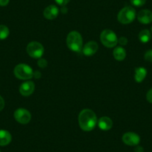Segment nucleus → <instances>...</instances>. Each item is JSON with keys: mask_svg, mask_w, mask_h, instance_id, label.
Instances as JSON below:
<instances>
[{"mask_svg": "<svg viewBox=\"0 0 152 152\" xmlns=\"http://www.w3.org/2000/svg\"><path fill=\"white\" fill-rule=\"evenodd\" d=\"M135 152H144V149L141 146H137L135 148Z\"/></svg>", "mask_w": 152, "mask_h": 152, "instance_id": "27", "label": "nucleus"}, {"mask_svg": "<svg viewBox=\"0 0 152 152\" xmlns=\"http://www.w3.org/2000/svg\"><path fill=\"white\" fill-rule=\"evenodd\" d=\"M14 73L16 78L20 80L31 79L34 76V72L31 67L26 64H20L16 66Z\"/></svg>", "mask_w": 152, "mask_h": 152, "instance_id": "3", "label": "nucleus"}, {"mask_svg": "<svg viewBox=\"0 0 152 152\" xmlns=\"http://www.w3.org/2000/svg\"><path fill=\"white\" fill-rule=\"evenodd\" d=\"M113 55L116 61H122L125 60V57H126V51L122 46H118V47L115 48L113 52Z\"/></svg>", "mask_w": 152, "mask_h": 152, "instance_id": "16", "label": "nucleus"}, {"mask_svg": "<svg viewBox=\"0 0 152 152\" xmlns=\"http://www.w3.org/2000/svg\"><path fill=\"white\" fill-rule=\"evenodd\" d=\"M66 44L70 50L80 52L83 49V38L79 32L73 31L69 33L66 37Z\"/></svg>", "mask_w": 152, "mask_h": 152, "instance_id": "2", "label": "nucleus"}, {"mask_svg": "<svg viewBox=\"0 0 152 152\" xmlns=\"http://www.w3.org/2000/svg\"><path fill=\"white\" fill-rule=\"evenodd\" d=\"M78 123L83 131H91L97 124V116L92 110L84 109L79 113Z\"/></svg>", "mask_w": 152, "mask_h": 152, "instance_id": "1", "label": "nucleus"}, {"mask_svg": "<svg viewBox=\"0 0 152 152\" xmlns=\"http://www.w3.org/2000/svg\"><path fill=\"white\" fill-rule=\"evenodd\" d=\"M151 32H152V27H151Z\"/></svg>", "mask_w": 152, "mask_h": 152, "instance_id": "28", "label": "nucleus"}, {"mask_svg": "<svg viewBox=\"0 0 152 152\" xmlns=\"http://www.w3.org/2000/svg\"><path fill=\"white\" fill-rule=\"evenodd\" d=\"M146 99L148 102L152 103V88L148 91L147 94H146Z\"/></svg>", "mask_w": 152, "mask_h": 152, "instance_id": "23", "label": "nucleus"}, {"mask_svg": "<svg viewBox=\"0 0 152 152\" xmlns=\"http://www.w3.org/2000/svg\"><path fill=\"white\" fill-rule=\"evenodd\" d=\"M99 49V45L95 41H90L83 47L82 52L86 56H92L97 52Z\"/></svg>", "mask_w": 152, "mask_h": 152, "instance_id": "11", "label": "nucleus"}, {"mask_svg": "<svg viewBox=\"0 0 152 152\" xmlns=\"http://www.w3.org/2000/svg\"><path fill=\"white\" fill-rule=\"evenodd\" d=\"M151 39V34L150 31L148 30V29H144V30L141 31L139 34V40L142 43H148Z\"/></svg>", "mask_w": 152, "mask_h": 152, "instance_id": "17", "label": "nucleus"}, {"mask_svg": "<svg viewBox=\"0 0 152 152\" xmlns=\"http://www.w3.org/2000/svg\"><path fill=\"white\" fill-rule=\"evenodd\" d=\"M9 3V0H0V6H6Z\"/></svg>", "mask_w": 152, "mask_h": 152, "instance_id": "26", "label": "nucleus"}, {"mask_svg": "<svg viewBox=\"0 0 152 152\" xmlns=\"http://www.w3.org/2000/svg\"><path fill=\"white\" fill-rule=\"evenodd\" d=\"M4 107H5V101H4L3 98L0 96V111L2 110Z\"/></svg>", "mask_w": 152, "mask_h": 152, "instance_id": "25", "label": "nucleus"}, {"mask_svg": "<svg viewBox=\"0 0 152 152\" xmlns=\"http://www.w3.org/2000/svg\"><path fill=\"white\" fill-rule=\"evenodd\" d=\"M100 40L102 44L107 48H113L117 45V36L112 30L105 29L100 34Z\"/></svg>", "mask_w": 152, "mask_h": 152, "instance_id": "4", "label": "nucleus"}, {"mask_svg": "<svg viewBox=\"0 0 152 152\" xmlns=\"http://www.w3.org/2000/svg\"><path fill=\"white\" fill-rule=\"evenodd\" d=\"M137 20L142 24H150L152 23V11L148 9L142 10L137 14Z\"/></svg>", "mask_w": 152, "mask_h": 152, "instance_id": "10", "label": "nucleus"}, {"mask_svg": "<svg viewBox=\"0 0 152 152\" xmlns=\"http://www.w3.org/2000/svg\"><path fill=\"white\" fill-rule=\"evenodd\" d=\"M27 53L30 57L35 59H40L44 53V48L43 45L38 42L33 41L28 44L26 48Z\"/></svg>", "mask_w": 152, "mask_h": 152, "instance_id": "6", "label": "nucleus"}, {"mask_svg": "<svg viewBox=\"0 0 152 152\" xmlns=\"http://www.w3.org/2000/svg\"><path fill=\"white\" fill-rule=\"evenodd\" d=\"M0 152H1V151H0Z\"/></svg>", "mask_w": 152, "mask_h": 152, "instance_id": "29", "label": "nucleus"}, {"mask_svg": "<svg viewBox=\"0 0 152 152\" xmlns=\"http://www.w3.org/2000/svg\"><path fill=\"white\" fill-rule=\"evenodd\" d=\"M128 39L125 37H122L119 39H118V43L121 45V46H126L128 44Z\"/></svg>", "mask_w": 152, "mask_h": 152, "instance_id": "22", "label": "nucleus"}, {"mask_svg": "<svg viewBox=\"0 0 152 152\" xmlns=\"http://www.w3.org/2000/svg\"><path fill=\"white\" fill-rule=\"evenodd\" d=\"M35 84L33 81H28L23 83L20 87V93L23 96H29L34 93Z\"/></svg>", "mask_w": 152, "mask_h": 152, "instance_id": "9", "label": "nucleus"}, {"mask_svg": "<svg viewBox=\"0 0 152 152\" xmlns=\"http://www.w3.org/2000/svg\"><path fill=\"white\" fill-rule=\"evenodd\" d=\"M14 116L15 120L22 125H26L31 119V115L30 112L24 108H19L16 110Z\"/></svg>", "mask_w": 152, "mask_h": 152, "instance_id": "7", "label": "nucleus"}, {"mask_svg": "<svg viewBox=\"0 0 152 152\" xmlns=\"http://www.w3.org/2000/svg\"><path fill=\"white\" fill-rule=\"evenodd\" d=\"M38 64V66L40 67V68H46V66H47V61H46V60L43 59V58H40L39 59V61H38L37 62Z\"/></svg>", "mask_w": 152, "mask_h": 152, "instance_id": "21", "label": "nucleus"}, {"mask_svg": "<svg viewBox=\"0 0 152 152\" xmlns=\"http://www.w3.org/2000/svg\"><path fill=\"white\" fill-rule=\"evenodd\" d=\"M98 125L102 131H109L113 127V121L108 116H102L98 122Z\"/></svg>", "mask_w": 152, "mask_h": 152, "instance_id": "13", "label": "nucleus"}, {"mask_svg": "<svg viewBox=\"0 0 152 152\" xmlns=\"http://www.w3.org/2000/svg\"><path fill=\"white\" fill-rule=\"evenodd\" d=\"M136 18V11L131 6H127L122 8L119 12L117 19L122 24H129L132 23Z\"/></svg>", "mask_w": 152, "mask_h": 152, "instance_id": "5", "label": "nucleus"}, {"mask_svg": "<svg viewBox=\"0 0 152 152\" xmlns=\"http://www.w3.org/2000/svg\"><path fill=\"white\" fill-rule=\"evenodd\" d=\"M12 140L11 134L5 130H0V146L8 145Z\"/></svg>", "mask_w": 152, "mask_h": 152, "instance_id": "14", "label": "nucleus"}, {"mask_svg": "<svg viewBox=\"0 0 152 152\" xmlns=\"http://www.w3.org/2000/svg\"><path fill=\"white\" fill-rule=\"evenodd\" d=\"M122 142L127 145L137 146L140 143V137L136 133L127 132L122 136Z\"/></svg>", "mask_w": 152, "mask_h": 152, "instance_id": "8", "label": "nucleus"}, {"mask_svg": "<svg viewBox=\"0 0 152 152\" xmlns=\"http://www.w3.org/2000/svg\"><path fill=\"white\" fill-rule=\"evenodd\" d=\"M145 60L148 62H152V49L148 50L144 55Z\"/></svg>", "mask_w": 152, "mask_h": 152, "instance_id": "20", "label": "nucleus"}, {"mask_svg": "<svg viewBox=\"0 0 152 152\" xmlns=\"http://www.w3.org/2000/svg\"><path fill=\"white\" fill-rule=\"evenodd\" d=\"M9 29L6 26L0 25V40H5L9 35Z\"/></svg>", "mask_w": 152, "mask_h": 152, "instance_id": "18", "label": "nucleus"}, {"mask_svg": "<svg viewBox=\"0 0 152 152\" xmlns=\"http://www.w3.org/2000/svg\"><path fill=\"white\" fill-rule=\"evenodd\" d=\"M70 0H55L57 4H58L59 5H61V6H64V5H66L67 3H69Z\"/></svg>", "mask_w": 152, "mask_h": 152, "instance_id": "24", "label": "nucleus"}, {"mask_svg": "<svg viewBox=\"0 0 152 152\" xmlns=\"http://www.w3.org/2000/svg\"><path fill=\"white\" fill-rule=\"evenodd\" d=\"M59 14V9L56 5H50L45 8L43 11V16L47 20H54Z\"/></svg>", "mask_w": 152, "mask_h": 152, "instance_id": "12", "label": "nucleus"}, {"mask_svg": "<svg viewBox=\"0 0 152 152\" xmlns=\"http://www.w3.org/2000/svg\"><path fill=\"white\" fill-rule=\"evenodd\" d=\"M147 75V70L144 67H137L135 69L134 79L137 83H141L144 81Z\"/></svg>", "mask_w": 152, "mask_h": 152, "instance_id": "15", "label": "nucleus"}, {"mask_svg": "<svg viewBox=\"0 0 152 152\" xmlns=\"http://www.w3.org/2000/svg\"><path fill=\"white\" fill-rule=\"evenodd\" d=\"M130 1H131V3L136 7L142 6L146 2V0H130Z\"/></svg>", "mask_w": 152, "mask_h": 152, "instance_id": "19", "label": "nucleus"}]
</instances>
